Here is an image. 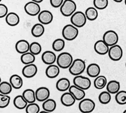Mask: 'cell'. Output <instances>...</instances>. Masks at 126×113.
Instances as JSON below:
<instances>
[{
    "label": "cell",
    "mask_w": 126,
    "mask_h": 113,
    "mask_svg": "<svg viewBox=\"0 0 126 113\" xmlns=\"http://www.w3.org/2000/svg\"><path fill=\"white\" fill-rule=\"evenodd\" d=\"M72 56L68 52H62L57 57V64L60 68H69L73 62Z\"/></svg>",
    "instance_id": "obj_1"
},
{
    "label": "cell",
    "mask_w": 126,
    "mask_h": 113,
    "mask_svg": "<svg viewBox=\"0 0 126 113\" xmlns=\"http://www.w3.org/2000/svg\"><path fill=\"white\" fill-rule=\"evenodd\" d=\"M77 4L73 0H64L63 4L60 7V10L64 16H71L76 12Z\"/></svg>",
    "instance_id": "obj_2"
},
{
    "label": "cell",
    "mask_w": 126,
    "mask_h": 113,
    "mask_svg": "<svg viewBox=\"0 0 126 113\" xmlns=\"http://www.w3.org/2000/svg\"><path fill=\"white\" fill-rule=\"evenodd\" d=\"M86 69V64L84 60L81 59H76L73 60L71 66L69 67V72L72 75H81Z\"/></svg>",
    "instance_id": "obj_3"
},
{
    "label": "cell",
    "mask_w": 126,
    "mask_h": 113,
    "mask_svg": "<svg viewBox=\"0 0 126 113\" xmlns=\"http://www.w3.org/2000/svg\"><path fill=\"white\" fill-rule=\"evenodd\" d=\"M79 31L78 28L71 24H67L63 27L62 35L64 39L69 41L74 40L78 37Z\"/></svg>",
    "instance_id": "obj_4"
},
{
    "label": "cell",
    "mask_w": 126,
    "mask_h": 113,
    "mask_svg": "<svg viewBox=\"0 0 126 113\" xmlns=\"http://www.w3.org/2000/svg\"><path fill=\"white\" fill-rule=\"evenodd\" d=\"M71 23L77 28L82 27L86 23V17L85 14L81 11H77L71 16Z\"/></svg>",
    "instance_id": "obj_5"
},
{
    "label": "cell",
    "mask_w": 126,
    "mask_h": 113,
    "mask_svg": "<svg viewBox=\"0 0 126 113\" xmlns=\"http://www.w3.org/2000/svg\"><path fill=\"white\" fill-rule=\"evenodd\" d=\"M79 110L82 113H91L95 109V103L91 99H83L79 103Z\"/></svg>",
    "instance_id": "obj_6"
},
{
    "label": "cell",
    "mask_w": 126,
    "mask_h": 113,
    "mask_svg": "<svg viewBox=\"0 0 126 113\" xmlns=\"http://www.w3.org/2000/svg\"><path fill=\"white\" fill-rule=\"evenodd\" d=\"M74 85L83 90L89 89L91 86V81L89 78L79 75L75 76L73 79Z\"/></svg>",
    "instance_id": "obj_7"
},
{
    "label": "cell",
    "mask_w": 126,
    "mask_h": 113,
    "mask_svg": "<svg viewBox=\"0 0 126 113\" xmlns=\"http://www.w3.org/2000/svg\"><path fill=\"white\" fill-rule=\"evenodd\" d=\"M108 55L110 59L113 61H119L122 59L123 55V51L120 45L116 44L110 46L108 52Z\"/></svg>",
    "instance_id": "obj_8"
},
{
    "label": "cell",
    "mask_w": 126,
    "mask_h": 113,
    "mask_svg": "<svg viewBox=\"0 0 126 113\" xmlns=\"http://www.w3.org/2000/svg\"><path fill=\"white\" fill-rule=\"evenodd\" d=\"M103 40L109 46H113L117 44L119 41V35L116 31L108 30L103 34Z\"/></svg>",
    "instance_id": "obj_9"
},
{
    "label": "cell",
    "mask_w": 126,
    "mask_h": 113,
    "mask_svg": "<svg viewBox=\"0 0 126 113\" xmlns=\"http://www.w3.org/2000/svg\"><path fill=\"white\" fill-rule=\"evenodd\" d=\"M24 10L28 15L31 16H35L38 15L40 12L41 8L38 3L31 1L25 4Z\"/></svg>",
    "instance_id": "obj_10"
},
{
    "label": "cell",
    "mask_w": 126,
    "mask_h": 113,
    "mask_svg": "<svg viewBox=\"0 0 126 113\" xmlns=\"http://www.w3.org/2000/svg\"><path fill=\"white\" fill-rule=\"evenodd\" d=\"M39 22L43 25L49 24L53 20V15L49 11L43 10L38 15Z\"/></svg>",
    "instance_id": "obj_11"
},
{
    "label": "cell",
    "mask_w": 126,
    "mask_h": 113,
    "mask_svg": "<svg viewBox=\"0 0 126 113\" xmlns=\"http://www.w3.org/2000/svg\"><path fill=\"white\" fill-rule=\"evenodd\" d=\"M37 67L33 63L27 64L24 66L22 73L25 77L27 78H31L35 76L37 73Z\"/></svg>",
    "instance_id": "obj_12"
},
{
    "label": "cell",
    "mask_w": 126,
    "mask_h": 113,
    "mask_svg": "<svg viewBox=\"0 0 126 113\" xmlns=\"http://www.w3.org/2000/svg\"><path fill=\"white\" fill-rule=\"evenodd\" d=\"M36 100L39 102H45L48 99L50 96V90L46 87H40L35 91Z\"/></svg>",
    "instance_id": "obj_13"
},
{
    "label": "cell",
    "mask_w": 126,
    "mask_h": 113,
    "mask_svg": "<svg viewBox=\"0 0 126 113\" xmlns=\"http://www.w3.org/2000/svg\"><path fill=\"white\" fill-rule=\"evenodd\" d=\"M94 49L97 54L100 55H105L108 53L109 46L103 40H99L94 44Z\"/></svg>",
    "instance_id": "obj_14"
},
{
    "label": "cell",
    "mask_w": 126,
    "mask_h": 113,
    "mask_svg": "<svg viewBox=\"0 0 126 113\" xmlns=\"http://www.w3.org/2000/svg\"><path fill=\"white\" fill-rule=\"evenodd\" d=\"M69 92L73 95L76 100H78V101H81L83 99L85 98V90H83L77 87V86L73 85L70 86V88H69Z\"/></svg>",
    "instance_id": "obj_15"
},
{
    "label": "cell",
    "mask_w": 126,
    "mask_h": 113,
    "mask_svg": "<svg viewBox=\"0 0 126 113\" xmlns=\"http://www.w3.org/2000/svg\"><path fill=\"white\" fill-rule=\"evenodd\" d=\"M42 60L44 63L47 65L53 64L57 60L56 55L53 52L46 51L42 54Z\"/></svg>",
    "instance_id": "obj_16"
},
{
    "label": "cell",
    "mask_w": 126,
    "mask_h": 113,
    "mask_svg": "<svg viewBox=\"0 0 126 113\" xmlns=\"http://www.w3.org/2000/svg\"><path fill=\"white\" fill-rule=\"evenodd\" d=\"M61 102L63 106L65 107H70L73 106L75 104V99L73 95L70 92H65L61 95Z\"/></svg>",
    "instance_id": "obj_17"
},
{
    "label": "cell",
    "mask_w": 126,
    "mask_h": 113,
    "mask_svg": "<svg viewBox=\"0 0 126 113\" xmlns=\"http://www.w3.org/2000/svg\"><path fill=\"white\" fill-rule=\"evenodd\" d=\"M30 44L25 40H19L15 44V49L20 54L26 53L29 51Z\"/></svg>",
    "instance_id": "obj_18"
},
{
    "label": "cell",
    "mask_w": 126,
    "mask_h": 113,
    "mask_svg": "<svg viewBox=\"0 0 126 113\" xmlns=\"http://www.w3.org/2000/svg\"><path fill=\"white\" fill-rule=\"evenodd\" d=\"M60 70L57 65L50 64L46 69V75L49 78H55L59 75Z\"/></svg>",
    "instance_id": "obj_19"
},
{
    "label": "cell",
    "mask_w": 126,
    "mask_h": 113,
    "mask_svg": "<svg viewBox=\"0 0 126 113\" xmlns=\"http://www.w3.org/2000/svg\"><path fill=\"white\" fill-rule=\"evenodd\" d=\"M71 86L70 81L68 78H61L57 81L56 88L60 92H65L68 90Z\"/></svg>",
    "instance_id": "obj_20"
},
{
    "label": "cell",
    "mask_w": 126,
    "mask_h": 113,
    "mask_svg": "<svg viewBox=\"0 0 126 113\" xmlns=\"http://www.w3.org/2000/svg\"><path fill=\"white\" fill-rule=\"evenodd\" d=\"M5 21L9 26H16L20 22V18L18 15L15 12H9L5 17Z\"/></svg>",
    "instance_id": "obj_21"
},
{
    "label": "cell",
    "mask_w": 126,
    "mask_h": 113,
    "mask_svg": "<svg viewBox=\"0 0 126 113\" xmlns=\"http://www.w3.org/2000/svg\"><path fill=\"white\" fill-rule=\"evenodd\" d=\"M86 73L90 77H97L100 73V66L96 63H91L86 68Z\"/></svg>",
    "instance_id": "obj_22"
},
{
    "label": "cell",
    "mask_w": 126,
    "mask_h": 113,
    "mask_svg": "<svg viewBox=\"0 0 126 113\" xmlns=\"http://www.w3.org/2000/svg\"><path fill=\"white\" fill-rule=\"evenodd\" d=\"M9 82L13 88L15 89H20L23 86V81L22 78L18 74H14L9 78Z\"/></svg>",
    "instance_id": "obj_23"
},
{
    "label": "cell",
    "mask_w": 126,
    "mask_h": 113,
    "mask_svg": "<svg viewBox=\"0 0 126 113\" xmlns=\"http://www.w3.org/2000/svg\"><path fill=\"white\" fill-rule=\"evenodd\" d=\"M106 89L110 94H116L120 89V84L116 80H111L107 83Z\"/></svg>",
    "instance_id": "obj_24"
},
{
    "label": "cell",
    "mask_w": 126,
    "mask_h": 113,
    "mask_svg": "<svg viewBox=\"0 0 126 113\" xmlns=\"http://www.w3.org/2000/svg\"><path fill=\"white\" fill-rule=\"evenodd\" d=\"M45 29L43 24L41 23H36L33 26L31 30V33L33 37L38 38L43 35L45 33Z\"/></svg>",
    "instance_id": "obj_25"
},
{
    "label": "cell",
    "mask_w": 126,
    "mask_h": 113,
    "mask_svg": "<svg viewBox=\"0 0 126 113\" xmlns=\"http://www.w3.org/2000/svg\"><path fill=\"white\" fill-rule=\"evenodd\" d=\"M14 105L16 109L19 110L25 109L28 105V102L23 98L22 95H18L14 98Z\"/></svg>",
    "instance_id": "obj_26"
},
{
    "label": "cell",
    "mask_w": 126,
    "mask_h": 113,
    "mask_svg": "<svg viewBox=\"0 0 126 113\" xmlns=\"http://www.w3.org/2000/svg\"><path fill=\"white\" fill-rule=\"evenodd\" d=\"M56 102L52 99H48L45 100V102H43V104H42L43 110L50 113L54 111L56 109Z\"/></svg>",
    "instance_id": "obj_27"
},
{
    "label": "cell",
    "mask_w": 126,
    "mask_h": 113,
    "mask_svg": "<svg viewBox=\"0 0 126 113\" xmlns=\"http://www.w3.org/2000/svg\"><path fill=\"white\" fill-rule=\"evenodd\" d=\"M22 96L28 103H32L36 102L35 92L32 89H27L23 92Z\"/></svg>",
    "instance_id": "obj_28"
},
{
    "label": "cell",
    "mask_w": 126,
    "mask_h": 113,
    "mask_svg": "<svg viewBox=\"0 0 126 113\" xmlns=\"http://www.w3.org/2000/svg\"><path fill=\"white\" fill-rule=\"evenodd\" d=\"M36 60L35 55L32 54L30 52L23 53L20 56V61L23 64L27 65V64L33 63Z\"/></svg>",
    "instance_id": "obj_29"
},
{
    "label": "cell",
    "mask_w": 126,
    "mask_h": 113,
    "mask_svg": "<svg viewBox=\"0 0 126 113\" xmlns=\"http://www.w3.org/2000/svg\"><path fill=\"white\" fill-rule=\"evenodd\" d=\"M108 81L106 77L99 75L94 80V87L97 89H102L106 86Z\"/></svg>",
    "instance_id": "obj_30"
},
{
    "label": "cell",
    "mask_w": 126,
    "mask_h": 113,
    "mask_svg": "<svg viewBox=\"0 0 126 113\" xmlns=\"http://www.w3.org/2000/svg\"><path fill=\"white\" fill-rule=\"evenodd\" d=\"M86 19L90 21H94L98 17V11L97 9L94 7H89L86 9L85 12Z\"/></svg>",
    "instance_id": "obj_31"
},
{
    "label": "cell",
    "mask_w": 126,
    "mask_h": 113,
    "mask_svg": "<svg viewBox=\"0 0 126 113\" xmlns=\"http://www.w3.org/2000/svg\"><path fill=\"white\" fill-rule=\"evenodd\" d=\"M12 88L10 82L3 81L0 84V93L3 95H9L12 90Z\"/></svg>",
    "instance_id": "obj_32"
},
{
    "label": "cell",
    "mask_w": 126,
    "mask_h": 113,
    "mask_svg": "<svg viewBox=\"0 0 126 113\" xmlns=\"http://www.w3.org/2000/svg\"><path fill=\"white\" fill-rule=\"evenodd\" d=\"M65 45V42L63 39L58 38L53 41V44H52V48H53V49L54 51L56 52H60L64 49Z\"/></svg>",
    "instance_id": "obj_33"
},
{
    "label": "cell",
    "mask_w": 126,
    "mask_h": 113,
    "mask_svg": "<svg viewBox=\"0 0 126 113\" xmlns=\"http://www.w3.org/2000/svg\"><path fill=\"white\" fill-rule=\"evenodd\" d=\"M98 99L100 103L103 104H107L111 101V94L108 91H104V92H102L99 94Z\"/></svg>",
    "instance_id": "obj_34"
},
{
    "label": "cell",
    "mask_w": 126,
    "mask_h": 113,
    "mask_svg": "<svg viewBox=\"0 0 126 113\" xmlns=\"http://www.w3.org/2000/svg\"><path fill=\"white\" fill-rule=\"evenodd\" d=\"M115 100L118 104L120 105L126 104V91H119L115 96Z\"/></svg>",
    "instance_id": "obj_35"
},
{
    "label": "cell",
    "mask_w": 126,
    "mask_h": 113,
    "mask_svg": "<svg viewBox=\"0 0 126 113\" xmlns=\"http://www.w3.org/2000/svg\"><path fill=\"white\" fill-rule=\"evenodd\" d=\"M42 50V46L39 42H33L30 44L29 52L34 55H38L41 52Z\"/></svg>",
    "instance_id": "obj_36"
},
{
    "label": "cell",
    "mask_w": 126,
    "mask_h": 113,
    "mask_svg": "<svg viewBox=\"0 0 126 113\" xmlns=\"http://www.w3.org/2000/svg\"><path fill=\"white\" fill-rule=\"evenodd\" d=\"M108 0H94V7L99 10H103L108 7Z\"/></svg>",
    "instance_id": "obj_37"
},
{
    "label": "cell",
    "mask_w": 126,
    "mask_h": 113,
    "mask_svg": "<svg viewBox=\"0 0 126 113\" xmlns=\"http://www.w3.org/2000/svg\"><path fill=\"white\" fill-rule=\"evenodd\" d=\"M26 113H39L40 112V107L34 102L32 103H29L25 108Z\"/></svg>",
    "instance_id": "obj_38"
},
{
    "label": "cell",
    "mask_w": 126,
    "mask_h": 113,
    "mask_svg": "<svg viewBox=\"0 0 126 113\" xmlns=\"http://www.w3.org/2000/svg\"><path fill=\"white\" fill-rule=\"evenodd\" d=\"M11 101V98L8 95L0 93V109H4L8 106Z\"/></svg>",
    "instance_id": "obj_39"
},
{
    "label": "cell",
    "mask_w": 126,
    "mask_h": 113,
    "mask_svg": "<svg viewBox=\"0 0 126 113\" xmlns=\"http://www.w3.org/2000/svg\"><path fill=\"white\" fill-rule=\"evenodd\" d=\"M8 13V9L5 4H0V18H5Z\"/></svg>",
    "instance_id": "obj_40"
},
{
    "label": "cell",
    "mask_w": 126,
    "mask_h": 113,
    "mask_svg": "<svg viewBox=\"0 0 126 113\" xmlns=\"http://www.w3.org/2000/svg\"><path fill=\"white\" fill-rule=\"evenodd\" d=\"M64 1V0H50V2L52 7L58 8L61 7Z\"/></svg>",
    "instance_id": "obj_41"
},
{
    "label": "cell",
    "mask_w": 126,
    "mask_h": 113,
    "mask_svg": "<svg viewBox=\"0 0 126 113\" xmlns=\"http://www.w3.org/2000/svg\"><path fill=\"white\" fill-rule=\"evenodd\" d=\"M32 1H34V2H37V3H38V4H39V3H41L42 2H43V0H32Z\"/></svg>",
    "instance_id": "obj_42"
},
{
    "label": "cell",
    "mask_w": 126,
    "mask_h": 113,
    "mask_svg": "<svg viewBox=\"0 0 126 113\" xmlns=\"http://www.w3.org/2000/svg\"><path fill=\"white\" fill-rule=\"evenodd\" d=\"M114 2H117V3H120V2H122L123 1V0H113Z\"/></svg>",
    "instance_id": "obj_43"
},
{
    "label": "cell",
    "mask_w": 126,
    "mask_h": 113,
    "mask_svg": "<svg viewBox=\"0 0 126 113\" xmlns=\"http://www.w3.org/2000/svg\"><path fill=\"white\" fill-rule=\"evenodd\" d=\"M39 113H50V112H47L46 111H40Z\"/></svg>",
    "instance_id": "obj_44"
},
{
    "label": "cell",
    "mask_w": 126,
    "mask_h": 113,
    "mask_svg": "<svg viewBox=\"0 0 126 113\" xmlns=\"http://www.w3.org/2000/svg\"><path fill=\"white\" fill-rule=\"evenodd\" d=\"M1 82H2V81H1V77H0V84H1Z\"/></svg>",
    "instance_id": "obj_45"
},
{
    "label": "cell",
    "mask_w": 126,
    "mask_h": 113,
    "mask_svg": "<svg viewBox=\"0 0 126 113\" xmlns=\"http://www.w3.org/2000/svg\"><path fill=\"white\" fill-rule=\"evenodd\" d=\"M123 113H126V110H124V111Z\"/></svg>",
    "instance_id": "obj_46"
},
{
    "label": "cell",
    "mask_w": 126,
    "mask_h": 113,
    "mask_svg": "<svg viewBox=\"0 0 126 113\" xmlns=\"http://www.w3.org/2000/svg\"><path fill=\"white\" fill-rule=\"evenodd\" d=\"M124 2H125V4H126V0H125V1H124Z\"/></svg>",
    "instance_id": "obj_47"
},
{
    "label": "cell",
    "mask_w": 126,
    "mask_h": 113,
    "mask_svg": "<svg viewBox=\"0 0 126 113\" xmlns=\"http://www.w3.org/2000/svg\"><path fill=\"white\" fill-rule=\"evenodd\" d=\"M1 1H2V0H0V2H1Z\"/></svg>",
    "instance_id": "obj_48"
},
{
    "label": "cell",
    "mask_w": 126,
    "mask_h": 113,
    "mask_svg": "<svg viewBox=\"0 0 126 113\" xmlns=\"http://www.w3.org/2000/svg\"></svg>",
    "instance_id": "obj_49"
}]
</instances>
